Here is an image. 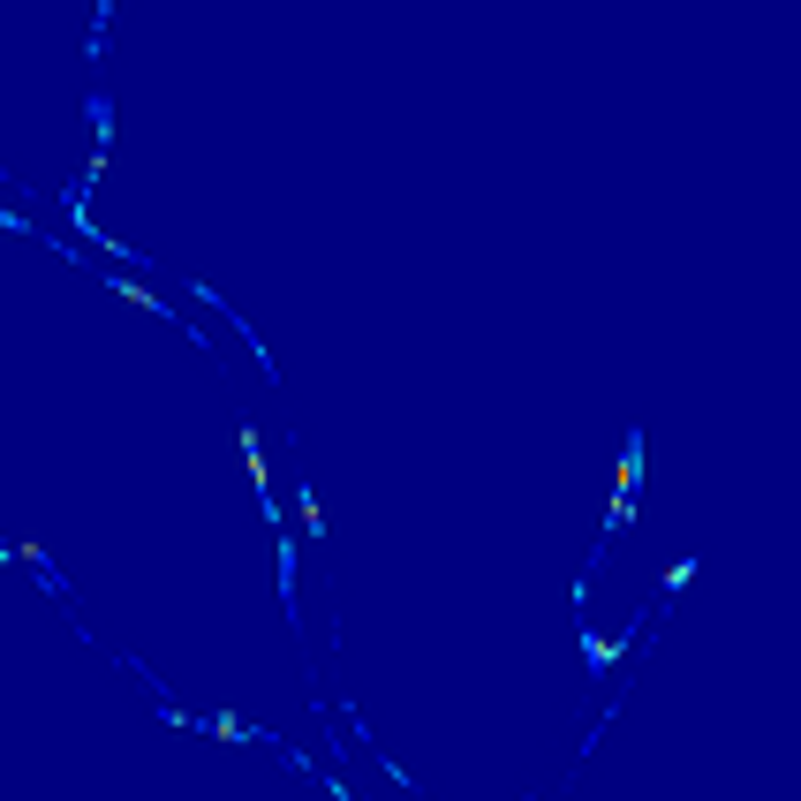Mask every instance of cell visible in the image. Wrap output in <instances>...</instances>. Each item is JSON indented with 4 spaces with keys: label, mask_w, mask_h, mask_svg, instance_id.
I'll return each instance as SVG.
<instances>
[{
    "label": "cell",
    "mask_w": 801,
    "mask_h": 801,
    "mask_svg": "<svg viewBox=\"0 0 801 801\" xmlns=\"http://www.w3.org/2000/svg\"><path fill=\"white\" fill-rule=\"evenodd\" d=\"M635 484H643V431H628V454H620V499L635 507Z\"/></svg>",
    "instance_id": "cell-1"
},
{
    "label": "cell",
    "mask_w": 801,
    "mask_h": 801,
    "mask_svg": "<svg viewBox=\"0 0 801 801\" xmlns=\"http://www.w3.org/2000/svg\"><path fill=\"white\" fill-rule=\"evenodd\" d=\"M582 658H590V665H620V658H628V635H605V643L582 635Z\"/></svg>",
    "instance_id": "cell-2"
},
{
    "label": "cell",
    "mask_w": 801,
    "mask_h": 801,
    "mask_svg": "<svg viewBox=\"0 0 801 801\" xmlns=\"http://www.w3.org/2000/svg\"><path fill=\"white\" fill-rule=\"evenodd\" d=\"M280 590H288V613H295V537L280 529Z\"/></svg>",
    "instance_id": "cell-3"
}]
</instances>
